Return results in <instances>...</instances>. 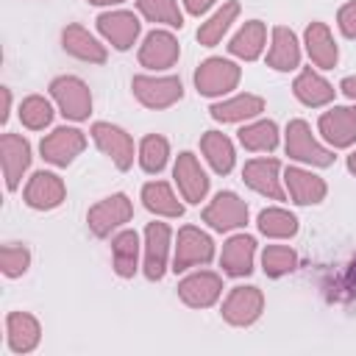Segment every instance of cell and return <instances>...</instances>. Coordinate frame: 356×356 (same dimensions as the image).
I'll return each mask as SVG.
<instances>
[{
    "instance_id": "6da1fadb",
    "label": "cell",
    "mask_w": 356,
    "mask_h": 356,
    "mask_svg": "<svg viewBox=\"0 0 356 356\" xmlns=\"http://www.w3.org/2000/svg\"><path fill=\"white\" fill-rule=\"evenodd\" d=\"M131 89L136 95V100L147 108H167L172 106L175 100H181L184 95V86H181V78L175 75H136L131 81Z\"/></svg>"
},
{
    "instance_id": "7a4b0ae2",
    "label": "cell",
    "mask_w": 356,
    "mask_h": 356,
    "mask_svg": "<svg viewBox=\"0 0 356 356\" xmlns=\"http://www.w3.org/2000/svg\"><path fill=\"white\" fill-rule=\"evenodd\" d=\"M286 156L314 167H328L334 161V153L312 136V128L303 120H292L286 125Z\"/></svg>"
},
{
    "instance_id": "3957f363",
    "label": "cell",
    "mask_w": 356,
    "mask_h": 356,
    "mask_svg": "<svg viewBox=\"0 0 356 356\" xmlns=\"http://www.w3.org/2000/svg\"><path fill=\"white\" fill-rule=\"evenodd\" d=\"M50 95L58 103L61 114L67 120H86L92 111V95L86 89V83L75 75H61L50 83Z\"/></svg>"
},
{
    "instance_id": "277c9868",
    "label": "cell",
    "mask_w": 356,
    "mask_h": 356,
    "mask_svg": "<svg viewBox=\"0 0 356 356\" xmlns=\"http://www.w3.org/2000/svg\"><path fill=\"white\" fill-rule=\"evenodd\" d=\"M131 214H134V206H131L128 195L117 192V195H108L100 203H95L86 214V222L95 236H108L114 228L125 225L131 220Z\"/></svg>"
},
{
    "instance_id": "5b68a950",
    "label": "cell",
    "mask_w": 356,
    "mask_h": 356,
    "mask_svg": "<svg viewBox=\"0 0 356 356\" xmlns=\"http://www.w3.org/2000/svg\"><path fill=\"white\" fill-rule=\"evenodd\" d=\"M214 256V242L209 234H203L195 225H184L178 231V245H175V259H172V270H189L195 264H206Z\"/></svg>"
},
{
    "instance_id": "8992f818",
    "label": "cell",
    "mask_w": 356,
    "mask_h": 356,
    "mask_svg": "<svg viewBox=\"0 0 356 356\" xmlns=\"http://www.w3.org/2000/svg\"><path fill=\"white\" fill-rule=\"evenodd\" d=\"M239 83V67L228 58H206L195 72V86L200 95H222Z\"/></svg>"
},
{
    "instance_id": "52a82bcc",
    "label": "cell",
    "mask_w": 356,
    "mask_h": 356,
    "mask_svg": "<svg viewBox=\"0 0 356 356\" xmlns=\"http://www.w3.org/2000/svg\"><path fill=\"white\" fill-rule=\"evenodd\" d=\"M203 222H209L214 231H231L248 222V206L239 195L234 192H220L206 209H203Z\"/></svg>"
},
{
    "instance_id": "ba28073f",
    "label": "cell",
    "mask_w": 356,
    "mask_h": 356,
    "mask_svg": "<svg viewBox=\"0 0 356 356\" xmlns=\"http://www.w3.org/2000/svg\"><path fill=\"white\" fill-rule=\"evenodd\" d=\"M264 309V295L259 286H234L222 303V317L231 325H250Z\"/></svg>"
},
{
    "instance_id": "9c48e42d",
    "label": "cell",
    "mask_w": 356,
    "mask_h": 356,
    "mask_svg": "<svg viewBox=\"0 0 356 356\" xmlns=\"http://www.w3.org/2000/svg\"><path fill=\"white\" fill-rule=\"evenodd\" d=\"M83 147H86V136L78 128H56L39 145L42 159L50 161V164H56V167H67Z\"/></svg>"
},
{
    "instance_id": "30bf717a",
    "label": "cell",
    "mask_w": 356,
    "mask_h": 356,
    "mask_svg": "<svg viewBox=\"0 0 356 356\" xmlns=\"http://www.w3.org/2000/svg\"><path fill=\"white\" fill-rule=\"evenodd\" d=\"M92 139L120 170H128L134 164V139L122 128H117L111 122H95L92 125Z\"/></svg>"
},
{
    "instance_id": "8fae6325",
    "label": "cell",
    "mask_w": 356,
    "mask_h": 356,
    "mask_svg": "<svg viewBox=\"0 0 356 356\" xmlns=\"http://www.w3.org/2000/svg\"><path fill=\"white\" fill-rule=\"evenodd\" d=\"M0 161H3V175L8 192H14L31 164V145L19 134H3L0 136Z\"/></svg>"
},
{
    "instance_id": "7c38bea8",
    "label": "cell",
    "mask_w": 356,
    "mask_h": 356,
    "mask_svg": "<svg viewBox=\"0 0 356 356\" xmlns=\"http://www.w3.org/2000/svg\"><path fill=\"white\" fill-rule=\"evenodd\" d=\"M67 195V186L64 181L56 175V172H33L28 186H25V203L31 209H39V211H50L56 206H61Z\"/></svg>"
},
{
    "instance_id": "4fadbf2b",
    "label": "cell",
    "mask_w": 356,
    "mask_h": 356,
    "mask_svg": "<svg viewBox=\"0 0 356 356\" xmlns=\"http://www.w3.org/2000/svg\"><path fill=\"white\" fill-rule=\"evenodd\" d=\"M220 292H222L220 275H217V273H206V270L192 273V275H186V278L178 284L181 300H184L186 306H192V309H206V306H211V303L220 298Z\"/></svg>"
},
{
    "instance_id": "5bb4252c",
    "label": "cell",
    "mask_w": 356,
    "mask_h": 356,
    "mask_svg": "<svg viewBox=\"0 0 356 356\" xmlns=\"http://www.w3.org/2000/svg\"><path fill=\"white\" fill-rule=\"evenodd\" d=\"M178 39L167 31H150L139 47V64L150 70H167L178 61Z\"/></svg>"
},
{
    "instance_id": "9a60e30c",
    "label": "cell",
    "mask_w": 356,
    "mask_h": 356,
    "mask_svg": "<svg viewBox=\"0 0 356 356\" xmlns=\"http://www.w3.org/2000/svg\"><path fill=\"white\" fill-rule=\"evenodd\" d=\"M278 172H281V164H278L275 159H253V161L245 164L242 178H245V184H248L253 192L267 195V197H273V200H284V189H281Z\"/></svg>"
},
{
    "instance_id": "2e32d148",
    "label": "cell",
    "mask_w": 356,
    "mask_h": 356,
    "mask_svg": "<svg viewBox=\"0 0 356 356\" xmlns=\"http://www.w3.org/2000/svg\"><path fill=\"white\" fill-rule=\"evenodd\" d=\"M167 250H170V228L167 222H150L145 228V275L159 281L167 270Z\"/></svg>"
},
{
    "instance_id": "e0dca14e",
    "label": "cell",
    "mask_w": 356,
    "mask_h": 356,
    "mask_svg": "<svg viewBox=\"0 0 356 356\" xmlns=\"http://www.w3.org/2000/svg\"><path fill=\"white\" fill-rule=\"evenodd\" d=\"M320 134L334 147H348L356 142V108L337 106L320 117Z\"/></svg>"
},
{
    "instance_id": "ac0fdd59",
    "label": "cell",
    "mask_w": 356,
    "mask_h": 356,
    "mask_svg": "<svg viewBox=\"0 0 356 356\" xmlns=\"http://www.w3.org/2000/svg\"><path fill=\"white\" fill-rule=\"evenodd\" d=\"M175 184L189 203H200L209 192V178L195 153H181L175 161Z\"/></svg>"
},
{
    "instance_id": "d6986e66",
    "label": "cell",
    "mask_w": 356,
    "mask_h": 356,
    "mask_svg": "<svg viewBox=\"0 0 356 356\" xmlns=\"http://www.w3.org/2000/svg\"><path fill=\"white\" fill-rule=\"evenodd\" d=\"M97 28L117 50H128L139 36V19L131 11H106V14H100Z\"/></svg>"
},
{
    "instance_id": "ffe728a7",
    "label": "cell",
    "mask_w": 356,
    "mask_h": 356,
    "mask_svg": "<svg viewBox=\"0 0 356 356\" xmlns=\"http://www.w3.org/2000/svg\"><path fill=\"white\" fill-rule=\"evenodd\" d=\"M6 334H8V348L14 353H31L39 345V323L28 312H11L6 317Z\"/></svg>"
},
{
    "instance_id": "44dd1931",
    "label": "cell",
    "mask_w": 356,
    "mask_h": 356,
    "mask_svg": "<svg viewBox=\"0 0 356 356\" xmlns=\"http://www.w3.org/2000/svg\"><path fill=\"white\" fill-rule=\"evenodd\" d=\"M61 44L70 56L89 61V64H103L106 61V47L81 25H67L61 33Z\"/></svg>"
},
{
    "instance_id": "7402d4cb",
    "label": "cell",
    "mask_w": 356,
    "mask_h": 356,
    "mask_svg": "<svg viewBox=\"0 0 356 356\" xmlns=\"http://www.w3.org/2000/svg\"><path fill=\"white\" fill-rule=\"evenodd\" d=\"M284 181H286L289 197L295 203H300V206L320 203L325 197V181L317 178V175H312V172H306V170H300V167H289L286 175H284Z\"/></svg>"
},
{
    "instance_id": "603a6c76",
    "label": "cell",
    "mask_w": 356,
    "mask_h": 356,
    "mask_svg": "<svg viewBox=\"0 0 356 356\" xmlns=\"http://www.w3.org/2000/svg\"><path fill=\"white\" fill-rule=\"evenodd\" d=\"M253 253H256V239L248 236V234H239V236H231L222 248V270L228 275H248L253 270Z\"/></svg>"
},
{
    "instance_id": "cb8c5ba5",
    "label": "cell",
    "mask_w": 356,
    "mask_h": 356,
    "mask_svg": "<svg viewBox=\"0 0 356 356\" xmlns=\"http://www.w3.org/2000/svg\"><path fill=\"white\" fill-rule=\"evenodd\" d=\"M298 61H300V47H298L295 33L284 25H275L273 28V44L267 50V64L273 70L286 72V70H295Z\"/></svg>"
},
{
    "instance_id": "d4e9b609",
    "label": "cell",
    "mask_w": 356,
    "mask_h": 356,
    "mask_svg": "<svg viewBox=\"0 0 356 356\" xmlns=\"http://www.w3.org/2000/svg\"><path fill=\"white\" fill-rule=\"evenodd\" d=\"M292 92H295V97H298L303 106H312V108L325 106V103L334 100V86H331L325 78H320L314 70H303V72L295 78Z\"/></svg>"
},
{
    "instance_id": "484cf974",
    "label": "cell",
    "mask_w": 356,
    "mask_h": 356,
    "mask_svg": "<svg viewBox=\"0 0 356 356\" xmlns=\"http://www.w3.org/2000/svg\"><path fill=\"white\" fill-rule=\"evenodd\" d=\"M306 50L312 56V61L323 70H331L337 64V44H334V36L328 31V25L323 22H312L306 28Z\"/></svg>"
},
{
    "instance_id": "4316f807",
    "label": "cell",
    "mask_w": 356,
    "mask_h": 356,
    "mask_svg": "<svg viewBox=\"0 0 356 356\" xmlns=\"http://www.w3.org/2000/svg\"><path fill=\"white\" fill-rule=\"evenodd\" d=\"M200 150H203V156L209 159V164H211L214 172L228 175V172L234 170L236 153H234V145H231V139H228L225 134H220V131H206L203 139H200Z\"/></svg>"
},
{
    "instance_id": "83f0119b",
    "label": "cell",
    "mask_w": 356,
    "mask_h": 356,
    "mask_svg": "<svg viewBox=\"0 0 356 356\" xmlns=\"http://www.w3.org/2000/svg\"><path fill=\"white\" fill-rule=\"evenodd\" d=\"M211 117L220 120V122H239V120H250L256 114L264 111V100L256 97V95H236L231 100H222V103H214L211 108Z\"/></svg>"
},
{
    "instance_id": "f1b7e54d",
    "label": "cell",
    "mask_w": 356,
    "mask_h": 356,
    "mask_svg": "<svg viewBox=\"0 0 356 356\" xmlns=\"http://www.w3.org/2000/svg\"><path fill=\"white\" fill-rule=\"evenodd\" d=\"M264 42H267V28H264V22L250 19V22H245V25L239 28V33L231 39L228 50H231L234 56L245 58V61H253V58L261 56Z\"/></svg>"
},
{
    "instance_id": "f546056e",
    "label": "cell",
    "mask_w": 356,
    "mask_h": 356,
    "mask_svg": "<svg viewBox=\"0 0 356 356\" xmlns=\"http://www.w3.org/2000/svg\"><path fill=\"white\" fill-rule=\"evenodd\" d=\"M142 203L147 211L153 214H161V217H181L184 214V206L178 203V197L172 195L170 184L164 181H150L142 186Z\"/></svg>"
},
{
    "instance_id": "4dcf8cb0",
    "label": "cell",
    "mask_w": 356,
    "mask_h": 356,
    "mask_svg": "<svg viewBox=\"0 0 356 356\" xmlns=\"http://www.w3.org/2000/svg\"><path fill=\"white\" fill-rule=\"evenodd\" d=\"M111 259H114L117 275L131 278L136 273V261H139V236H136V231H122L111 239Z\"/></svg>"
},
{
    "instance_id": "1f68e13d",
    "label": "cell",
    "mask_w": 356,
    "mask_h": 356,
    "mask_svg": "<svg viewBox=\"0 0 356 356\" xmlns=\"http://www.w3.org/2000/svg\"><path fill=\"white\" fill-rule=\"evenodd\" d=\"M239 17V3L236 0H228L209 22H203L200 28H197V42L200 44H206V47H214L220 39H222V33L231 28V22Z\"/></svg>"
},
{
    "instance_id": "d6a6232c",
    "label": "cell",
    "mask_w": 356,
    "mask_h": 356,
    "mask_svg": "<svg viewBox=\"0 0 356 356\" xmlns=\"http://www.w3.org/2000/svg\"><path fill=\"white\" fill-rule=\"evenodd\" d=\"M239 142L253 150V153H261V150H273L278 145V128L273 120H259L253 125H245L239 131Z\"/></svg>"
},
{
    "instance_id": "836d02e7",
    "label": "cell",
    "mask_w": 356,
    "mask_h": 356,
    "mask_svg": "<svg viewBox=\"0 0 356 356\" xmlns=\"http://www.w3.org/2000/svg\"><path fill=\"white\" fill-rule=\"evenodd\" d=\"M259 231L273 239H286V236H295L298 220L286 209H264L259 214Z\"/></svg>"
},
{
    "instance_id": "e575fe53",
    "label": "cell",
    "mask_w": 356,
    "mask_h": 356,
    "mask_svg": "<svg viewBox=\"0 0 356 356\" xmlns=\"http://www.w3.org/2000/svg\"><path fill=\"white\" fill-rule=\"evenodd\" d=\"M167 156H170V145L164 136L159 134H147L139 145V164L145 172H161L164 164H167Z\"/></svg>"
},
{
    "instance_id": "d590c367",
    "label": "cell",
    "mask_w": 356,
    "mask_h": 356,
    "mask_svg": "<svg viewBox=\"0 0 356 356\" xmlns=\"http://www.w3.org/2000/svg\"><path fill=\"white\" fill-rule=\"evenodd\" d=\"M136 6L142 11V17H147L150 22H164L170 28L184 25V14L175 0H136Z\"/></svg>"
},
{
    "instance_id": "8d00e7d4",
    "label": "cell",
    "mask_w": 356,
    "mask_h": 356,
    "mask_svg": "<svg viewBox=\"0 0 356 356\" xmlns=\"http://www.w3.org/2000/svg\"><path fill=\"white\" fill-rule=\"evenodd\" d=\"M19 120H22L25 128L42 131V128L50 125L53 108H50V103H47L42 95H31V97H25V100L19 103Z\"/></svg>"
},
{
    "instance_id": "74e56055",
    "label": "cell",
    "mask_w": 356,
    "mask_h": 356,
    "mask_svg": "<svg viewBox=\"0 0 356 356\" xmlns=\"http://www.w3.org/2000/svg\"><path fill=\"white\" fill-rule=\"evenodd\" d=\"M261 264H264V273L278 278V275H286L298 267V253L286 245H270L264 253H261Z\"/></svg>"
},
{
    "instance_id": "f35d334b",
    "label": "cell",
    "mask_w": 356,
    "mask_h": 356,
    "mask_svg": "<svg viewBox=\"0 0 356 356\" xmlns=\"http://www.w3.org/2000/svg\"><path fill=\"white\" fill-rule=\"evenodd\" d=\"M28 264H31L28 248H22V245H3V250H0V270H3V275L17 278V275H22L28 270Z\"/></svg>"
},
{
    "instance_id": "ab89813d",
    "label": "cell",
    "mask_w": 356,
    "mask_h": 356,
    "mask_svg": "<svg viewBox=\"0 0 356 356\" xmlns=\"http://www.w3.org/2000/svg\"><path fill=\"white\" fill-rule=\"evenodd\" d=\"M337 22H339V31L348 36V39H356V0L345 3L337 14Z\"/></svg>"
},
{
    "instance_id": "60d3db41",
    "label": "cell",
    "mask_w": 356,
    "mask_h": 356,
    "mask_svg": "<svg viewBox=\"0 0 356 356\" xmlns=\"http://www.w3.org/2000/svg\"><path fill=\"white\" fill-rule=\"evenodd\" d=\"M211 3H214V0H184L186 11H189V14H195V17H200L203 11H209V8H211Z\"/></svg>"
},
{
    "instance_id": "b9f144b4",
    "label": "cell",
    "mask_w": 356,
    "mask_h": 356,
    "mask_svg": "<svg viewBox=\"0 0 356 356\" xmlns=\"http://www.w3.org/2000/svg\"><path fill=\"white\" fill-rule=\"evenodd\" d=\"M339 89L348 95V97H353L356 100V75H350V78H345L342 83H339Z\"/></svg>"
},
{
    "instance_id": "7bdbcfd3",
    "label": "cell",
    "mask_w": 356,
    "mask_h": 356,
    "mask_svg": "<svg viewBox=\"0 0 356 356\" xmlns=\"http://www.w3.org/2000/svg\"><path fill=\"white\" fill-rule=\"evenodd\" d=\"M8 106H11V92H8V89H3V114H0V120H6V117H8Z\"/></svg>"
},
{
    "instance_id": "ee69618b",
    "label": "cell",
    "mask_w": 356,
    "mask_h": 356,
    "mask_svg": "<svg viewBox=\"0 0 356 356\" xmlns=\"http://www.w3.org/2000/svg\"><path fill=\"white\" fill-rule=\"evenodd\" d=\"M348 170H350V172L356 175V150H353V153L348 156Z\"/></svg>"
},
{
    "instance_id": "f6af8a7d",
    "label": "cell",
    "mask_w": 356,
    "mask_h": 356,
    "mask_svg": "<svg viewBox=\"0 0 356 356\" xmlns=\"http://www.w3.org/2000/svg\"><path fill=\"white\" fill-rule=\"evenodd\" d=\"M89 3H95V6H111V3H122V0H89Z\"/></svg>"
}]
</instances>
